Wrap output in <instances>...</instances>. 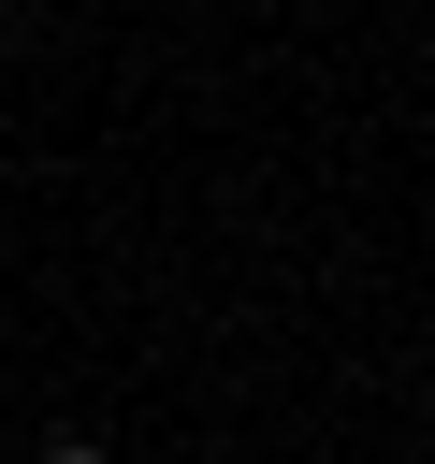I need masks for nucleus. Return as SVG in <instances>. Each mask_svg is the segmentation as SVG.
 Here are the masks:
<instances>
[{"label":"nucleus","instance_id":"f257e3e1","mask_svg":"<svg viewBox=\"0 0 435 464\" xmlns=\"http://www.w3.org/2000/svg\"><path fill=\"white\" fill-rule=\"evenodd\" d=\"M44 464H102V450H87V435H58V450H44Z\"/></svg>","mask_w":435,"mask_h":464}]
</instances>
